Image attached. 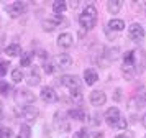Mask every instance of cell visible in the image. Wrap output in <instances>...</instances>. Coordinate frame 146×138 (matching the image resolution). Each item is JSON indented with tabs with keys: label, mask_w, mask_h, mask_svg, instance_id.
Listing matches in <instances>:
<instances>
[{
	"label": "cell",
	"mask_w": 146,
	"mask_h": 138,
	"mask_svg": "<svg viewBox=\"0 0 146 138\" xmlns=\"http://www.w3.org/2000/svg\"><path fill=\"white\" fill-rule=\"evenodd\" d=\"M69 7H71V8H77V7H79V2H77V0H72V2L69 3Z\"/></svg>",
	"instance_id": "34"
},
{
	"label": "cell",
	"mask_w": 146,
	"mask_h": 138,
	"mask_svg": "<svg viewBox=\"0 0 146 138\" xmlns=\"http://www.w3.org/2000/svg\"><path fill=\"white\" fill-rule=\"evenodd\" d=\"M21 115H23V118H25V122H27V125H28V123L36 122V118L40 117V110H38L35 105H28L25 109H21Z\"/></svg>",
	"instance_id": "5"
},
{
	"label": "cell",
	"mask_w": 146,
	"mask_h": 138,
	"mask_svg": "<svg viewBox=\"0 0 146 138\" xmlns=\"http://www.w3.org/2000/svg\"><path fill=\"white\" fill-rule=\"evenodd\" d=\"M71 100H72L74 104H82V100H84V94L80 89H74L71 91Z\"/></svg>",
	"instance_id": "22"
},
{
	"label": "cell",
	"mask_w": 146,
	"mask_h": 138,
	"mask_svg": "<svg viewBox=\"0 0 146 138\" xmlns=\"http://www.w3.org/2000/svg\"><path fill=\"white\" fill-rule=\"evenodd\" d=\"M25 10H27V7H25L23 2H13V3H10V5L7 7V12L12 18L20 17L21 13H25Z\"/></svg>",
	"instance_id": "8"
},
{
	"label": "cell",
	"mask_w": 146,
	"mask_h": 138,
	"mask_svg": "<svg viewBox=\"0 0 146 138\" xmlns=\"http://www.w3.org/2000/svg\"><path fill=\"white\" fill-rule=\"evenodd\" d=\"M66 8H67V5H66V2H64V0H56V2L53 3V12L56 13V15L64 13V12H66Z\"/></svg>",
	"instance_id": "19"
},
{
	"label": "cell",
	"mask_w": 146,
	"mask_h": 138,
	"mask_svg": "<svg viewBox=\"0 0 146 138\" xmlns=\"http://www.w3.org/2000/svg\"><path fill=\"white\" fill-rule=\"evenodd\" d=\"M94 138H104V133H102V131H95Z\"/></svg>",
	"instance_id": "35"
},
{
	"label": "cell",
	"mask_w": 146,
	"mask_h": 138,
	"mask_svg": "<svg viewBox=\"0 0 146 138\" xmlns=\"http://www.w3.org/2000/svg\"><path fill=\"white\" fill-rule=\"evenodd\" d=\"M74 138H89V131H87V128H80L79 131H76Z\"/></svg>",
	"instance_id": "28"
},
{
	"label": "cell",
	"mask_w": 146,
	"mask_h": 138,
	"mask_svg": "<svg viewBox=\"0 0 146 138\" xmlns=\"http://www.w3.org/2000/svg\"><path fill=\"white\" fill-rule=\"evenodd\" d=\"M107 53H104L107 56V61H115V59L120 56V49L118 48H107Z\"/></svg>",
	"instance_id": "21"
},
{
	"label": "cell",
	"mask_w": 146,
	"mask_h": 138,
	"mask_svg": "<svg viewBox=\"0 0 146 138\" xmlns=\"http://www.w3.org/2000/svg\"><path fill=\"white\" fill-rule=\"evenodd\" d=\"M25 79V74H23V71H21V67H15L13 71H12V81H13L15 84H18V82H21Z\"/></svg>",
	"instance_id": "23"
},
{
	"label": "cell",
	"mask_w": 146,
	"mask_h": 138,
	"mask_svg": "<svg viewBox=\"0 0 146 138\" xmlns=\"http://www.w3.org/2000/svg\"><path fill=\"white\" fill-rule=\"evenodd\" d=\"M72 41H74V38L71 33H61L59 38H58V46L62 48V49H67V48L72 46Z\"/></svg>",
	"instance_id": "12"
},
{
	"label": "cell",
	"mask_w": 146,
	"mask_h": 138,
	"mask_svg": "<svg viewBox=\"0 0 146 138\" xmlns=\"http://www.w3.org/2000/svg\"><path fill=\"white\" fill-rule=\"evenodd\" d=\"M30 137H31L30 125H27V123L20 125V131H18V137H17V138H30Z\"/></svg>",
	"instance_id": "25"
},
{
	"label": "cell",
	"mask_w": 146,
	"mask_h": 138,
	"mask_svg": "<svg viewBox=\"0 0 146 138\" xmlns=\"http://www.w3.org/2000/svg\"><path fill=\"white\" fill-rule=\"evenodd\" d=\"M5 53H7L8 56H12V58H13V56H20V54H23V51H21V46L17 45V43H15V45L7 46V48H5Z\"/></svg>",
	"instance_id": "18"
},
{
	"label": "cell",
	"mask_w": 146,
	"mask_h": 138,
	"mask_svg": "<svg viewBox=\"0 0 146 138\" xmlns=\"http://www.w3.org/2000/svg\"><path fill=\"white\" fill-rule=\"evenodd\" d=\"M126 127H128V122H126V118H120L118 122H117V125H115V128H118V130H126Z\"/></svg>",
	"instance_id": "26"
},
{
	"label": "cell",
	"mask_w": 146,
	"mask_h": 138,
	"mask_svg": "<svg viewBox=\"0 0 146 138\" xmlns=\"http://www.w3.org/2000/svg\"><path fill=\"white\" fill-rule=\"evenodd\" d=\"M141 122H143V125H145V128H146V113L143 115V120H141Z\"/></svg>",
	"instance_id": "37"
},
{
	"label": "cell",
	"mask_w": 146,
	"mask_h": 138,
	"mask_svg": "<svg viewBox=\"0 0 146 138\" xmlns=\"http://www.w3.org/2000/svg\"><path fill=\"white\" fill-rule=\"evenodd\" d=\"M33 53H23L20 58V66L23 67V66H31V61H33Z\"/></svg>",
	"instance_id": "24"
},
{
	"label": "cell",
	"mask_w": 146,
	"mask_h": 138,
	"mask_svg": "<svg viewBox=\"0 0 146 138\" xmlns=\"http://www.w3.org/2000/svg\"><path fill=\"white\" fill-rule=\"evenodd\" d=\"M104 117H105V122L110 125V127H115L117 122L121 118V113H120V110L117 109V107H110V109H107Z\"/></svg>",
	"instance_id": "6"
},
{
	"label": "cell",
	"mask_w": 146,
	"mask_h": 138,
	"mask_svg": "<svg viewBox=\"0 0 146 138\" xmlns=\"http://www.w3.org/2000/svg\"><path fill=\"white\" fill-rule=\"evenodd\" d=\"M121 72H123V76H125L126 79H133L135 77V74H136V67H135V66L123 64L121 66Z\"/></svg>",
	"instance_id": "20"
},
{
	"label": "cell",
	"mask_w": 146,
	"mask_h": 138,
	"mask_svg": "<svg viewBox=\"0 0 146 138\" xmlns=\"http://www.w3.org/2000/svg\"><path fill=\"white\" fill-rule=\"evenodd\" d=\"M40 81H41V77H40L38 69H36V67L31 69V71H30V76H28V79H27L28 85H38V84H40Z\"/></svg>",
	"instance_id": "17"
},
{
	"label": "cell",
	"mask_w": 146,
	"mask_h": 138,
	"mask_svg": "<svg viewBox=\"0 0 146 138\" xmlns=\"http://www.w3.org/2000/svg\"><path fill=\"white\" fill-rule=\"evenodd\" d=\"M128 38L131 39V41H135V43L141 41V39L145 38V28L139 25V23L130 25V28H128Z\"/></svg>",
	"instance_id": "3"
},
{
	"label": "cell",
	"mask_w": 146,
	"mask_h": 138,
	"mask_svg": "<svg viewBox=\"0 0 146 138\" xmlns=\"http://www.w3.org/2000/svg\"><path fill=\"white\" fill-rule=\"evenodd\" d=\"M61 21H62V17L61 15H54L53 18H48L43 21V30L44 31H54L61 25Z\"/></svg>",
	"instance_id": "10"
},
{
	"label": "cell",
	"mask_w": 146,
	"mask_h": 138,
	"mask_svg": "<svg viewBox=\"0 0 146 138\" xmlns=\"http://www.w3.org/2000/svg\"><path fill=\"white\" fill-rule=\"evenodd\" d=\"M97 79H99V74L94 71V69H86L84 71V82L87 85H94L97 82Z\"/></svg>",
	"instance_id": "15"
},
{
	"label": "cell",
	"mask_w": 146,
	"mask_h": 138,
	"mask_svg": "<svg viewBox=\"0 0 146 138\" xmlns=\"http://www.w3.org/2000/svg\"><path fill=\"white\" fill-rule=\"evenodd\" d=\"M67 115L72 118V120H79V122H84L87 118V113L84 109H71V110L67 112Z\"/></svg>",
	"instance_id": "14"
},
{
	"label": "cell",
	"mask_w": 146,
	"mask_h": 138,
	"mask_svg": "<svg viewBox=\"0 0 146 138\" xmlns=\"http://www.w3.org/2000/svg\"><path fill=\"white\" fill-rule=\"evenodd\" d=\"M10 91H12V87H10L7 82L0 84V94H2V95H8V94H10Z\"/></svg>",
	"instance_id": "27"
},
{
	"label": "cell",
	"mask_w": 146,
	"mask_h": 138,
	"mask_svg": "<svg viewBox=\"0 0 146 138\" xmlns=\"http://www.w3.org/2000/svg\"><path fill=\"white\" fill-rule=\"evenodd\" d=\"M0 115H2V105H0Z\"/></svg>",
	"instance_id": "38"
},
{
	"label": "cell",
	"mask_w": 146,
	"mask_h": 138,
	"mask_svg": "<svg viewBox=\"0 0 146 138\" xmlns=\"http://www.w3.org/2000/svg\"><path fill=\"white\" fill-rule=\"evenodd\" d=\"M125 30V21L118 18H113L107 25V31H123Z\"/></svg>",
	"instance_id": "13"
},
{
	"label": "cell",
	"mask_w": 146,
	"mask_h": 138,
	"mask_svg": "<svg viewBox=\"0 0 146 138\" xmlns=\"http://www.w3.org/2000/svg\"><path fill=\"white\" fill-rule=\"evenodd\" d=\"M54 64L58 67H61V69H67V67L72 66V58L69 54H66V53H61V54H58L54 58Z\"/></svg>",
	"instance_id": "9"
},
{
	"label": "cell",
	"mask_w": 146,
	"mask_h": 138,
	"mask_svg": "<svg viewBox=\"0 0 146 138\" xmlns=\"http://www.w3.org/2000/svg\"><path fill=\"white\" fill-rule=\"evenodd\" d=\"M43 69H44L46 74H53V71H54V67H53L51 63H44V64H43Z\"/></svg>",
	"instance_id": "31"
},
{
	"label": "cell",
	"mask_w": 146,
	"mask_h": 138,
	"mask_svg": "<svg viewBox=\"0 0 146 138\" xmlns=\"http://www.w3.org/2000/svg\"><path fill=\"white\" fill-rule=\"evenodd\" d=\"M7 66H8V63L0 61V77H3V76L7 74Z\"/></svg>",
	"instance_id": "30"
},
{
	"label": "cell",
	"mask_w": 146,
	"mask_h": 138,
	"mask_svg": "<svg viewBox=\"0 0 146 138\" xmlns=\"http://www.w3.org/2000/svg\"><path fill=\"white\" fill-rule=\"evenodd\" d=\"M115 138H133V133H131V131H126V133H120V135H117Z\"/></svg>",
	"instance_id": "33"
},
{
	"label": "cell",
	"mask_w": 146,
	"mask_h": 138,
	"mask_svg": "<svg viewBox=\"0 0 146 138\" xmlns=\"http://www.w3.org/2000/svg\"><path fill=\"white\" fill-rule=\"evenodd\" d=\"M59 84L67 87L69 91H74V89H80V81L77 76H72V74H66L59 79Z\"/></svg>",
	"instance_id": "4"
},
{
	"label": "cell",
	"mask_w": 146,
	"mask_h": 138,
	"mask_svg": "<svg viewBox=\"0 0 146 138\" xmlns=\"http://www.w3.org/2000/svg\"><path fill=\"white\" fill-rule=\"evenodd\" d=\"M89 100H90V104L94 107H100V105H104L107 102V95H105V92H102V91H94V92H90Z\"/></svg>",
	"instance_id": "11"
},
{
	"label": "cell",
	"mask_w": 146,
	"mask_h": 138,
	"mask_svg": "<svg viewBox=\"0 0 146 138\" xmlns=\"http://www.w3.org/2000/svg\"><path fill=\"white\" fill-rule=\"evenodd\" d=\"M0 138H12V130L10 128H0Z\"/></svg>",
	"instance_id": "29"
},
{
	"label": "cell",
	"mask_w": 146,
	"mask_h": 138,
	"mask_svg": "<svg viewBox=\"0 0 146 138\" xmlns=\"http://www.w3.org/2000/svg\"><path fill=\"white\" fill-rule=\"evenodd\" d=\"M40 95H41V100H43L44 104H54V102L58 100V94L54 92L53 87H48V85L41 89Z\"/></svg>",
	"instance_id": "7"
},
{
	"label": "cell",
	"mask_w": 146,
	"mask_h": 138,
	"mask_svg": "<svg viewBox=\"0 0 146 138\" xmlns=\"http://www.w3.org/2000/svg\"><path fill=\"white\" fill-rule=\"evenodd\" d=\"M13 99L15 102H17V105H20V107H28V105L35 104V100H36V97H35L33 92H30L28 89H17L13 94Z\"/></svg>",
	"instance_id": "2"
},
{
	"label": "cell",
	"mask_w": 146,
	"mask_h": 138,
	"mask_svg": "<svg viewBox=\"0 0 146 138\" xmlns=\"http://www.w3.org/2000/svg\"><path fill=\"white\" fill-rule=\"evenodd\" d=\"M121 5H123V2L121 0H108L107 2V10H108V13H118L120 8H121Z\"/></svg>",
	"instance_id": "16"
},
{
	"label": "cell",
	"mask_w": 146,
	"mask_h": 138,
	"mask_svg": "<svg viewBox=\"0 0 146 138\" xmlns=\"http://www.w3.org/2000/svg\"><path fill=\"white\" fill-rule=\"evenodd\" d=\"M97 18H99L97 8L94 5H87L79 15V23L84 30H92L94 26L97 25Z\"/></svg>",
	"instance_id": "1"
},
{
	"label": "cell",
	"mask_w": 146,
	"mask_h": 138,
	"mask_svg": "<svg viewBox=\"0 0 146 138\" xmlns=\"http://www.w3.org/2000/svg\"><path fill=\"white\" fill-rule=\"evenodd\" d=\"M113 100H115V102H120V100H121V89H117V91H115V94H113Z\"/></svg>",
	"instance_id": "32"
},
{
	"label": "cell",
	"mask_w": 146,
	"mask_h": 138,
	"mask_svg": "<svg viewBox=\"0 0 146 138\" xmlns=\"http://www.w3.org/2000/svg\"><path fill=\"white\" fill-rule=\"evenodd\" d=\"M141 104H143V105H146V92L143 94V97H141ZM143 105H141V107H143Z\"/></svg>",
	"instance_id": "36"
}]
</instances>
